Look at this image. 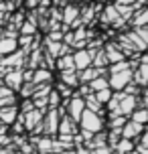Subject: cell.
Masks as SVG:
<instances>
[{
	"mask_svg": "<svg viewBox=\"0 0 148 154\" xmlns=\"http://www.w3.org/2000/svg\"><path fill=\"white\" fill-rule=\"evenodd\" d=\"M77 126H79V130H85V132H89V134H97V132L103 130V120H101L97 114H94V112L83 109Z\"/></svg>",
	"mask_w": 148,
	"mask_h": 154,
	"instance_id": "6da1fadb",
	"label": "cell"
},
{
	"mask_svg": "<svg viewBox=\"0 0 148 154\" xmlns=\"http://www.w3.org/2000/svg\"><path fill=\"white\" fill-rule=\"evenodd\" d=\"M130 81H132V69L118 71V73H109L108 75V87L112 91H122Z\"/></svg>",
	"mask_w": 148,
	"mask_h": 154,
	"instance_id": "7a4b0ae2",
	"label": "cell"
},
{
	"mask_svg": "<svg viewBox=\"0 0 148 154\" xmlns=\"http://www.w3.org/2000/svg\"><path fill=\"white\" fill-rule=\"evenodd\" d=\"M59 120H61V116L57 109H47V114L43 116V136L55 138L57 128H59Z\"/></svg>",
	"mask_w": 148,
	"mask_h": 154,
	"instance_id": "3957f363",
	"label": "cell"
},
{
	"mask_svg": "<svg viewBox=\"0 0 148 154\" xmlns=\"http://www.w3.org/2000/svg\"><path fill=\"white\" fill-rule=\"evenodd\" d=\"M24 63H26V53L24 51H14V53L6 55L0 59V67H6V69H20Z\"/></svg>",
	"mask_w": 148,
	"mask_h": 154,
	"instance_id": "277c9868",
	"label": "cell"
},
{
	"mask_svg": "<svg viewBox=\"0 0 148 154\" xmlns=\"http://www.w3.org/2000/svg\"><path fill=\"white\" fill-rule=\"evenodd\" d=\"M43 116H45V112H41V109H37V108H32V109H29V112H24V114H23L24 130L32 134V132H35V128H37V126L43 122Z\"/></svg>",
	"mask_w": 148,
	"mask_h": 154,
	"instance_id": "5b68a950",
	"label": "cell"
},
{
	"mask_svg": "<svg viewBox=\"0 0 148 154\" xmlns=\"http://www.w3.org/2000/svg\"><path fill=\"white\" fill-rule=\"evenodd\" d=\"M91 57H94V51L89 49H77L73 53V65H75V71H83L87 67H91Z\"/></svg>",
	"mask_w": 148,
	"mask_h": 154,
	"instance_id": "8992f818",
	"label": "cell"
},
{
	"mask_svg": "<svg viewBox=\"0 0 148 154\" xmlns=\"http://www.w3.org/2000/svg\"><path fill=\"white\" fill-rule=\"evenodd\" d=\"M146 77H148V59H146V55H142V57H140V65L132 71V81L138 85V87L144 89L146 83H148Z\"/></svg>",
	"mask_w": 148,
	"mask_h": 154,
	"instance_id": "52a82bcc",
	"label": "cell"
},
{
	"mask_svg": "<svg viewBox=\"0 0 148 154\" xmlns=\"http://www.w3.org/2000/svg\"><path fill=\"white\" fill-rule=\"evenodd\" d=\"M2 81H4V87H8L10 91H18L20 87H23V71L20 69H10L6 75L2 77Z\"/></svg>",
	"mask_w": 148,
	"mask_h": 154,
	"instance_id": "ba28073f",
	"label": "cell"
},
{
	"mask_svg": "<svg viewBox=\"0 0 148 154\" xmlns=\"http://www.w3.org/2000/svg\"><path fill=\"white\" fill-rule=\"evenodd\" d=\"M77 132H79L77 122H73L69 116H61L59 128H57V136H75Z\"/></svg>",
	"mask_w": 148,
	"mask_h": 154,
	"instance_id": "9c48e42d",
	"label": "cell"
},
{
	"mask_svg": "<svg viewBox=\"0 0 148 154\" xmlns=\"http://www.w3.org/2000/svg\"><path fill=\"white\" fill-rule=\"evenodd\" d=\"M120 132H122V138H126V140H136L142 132H144V126H142V124L132 122V120H128V122L122 126V130H120Z\"/></svg>",
	"mask_w": 148,
	"mask_h": 154,
	"instance_id": "30bf717a",
	"label": "cell"
},
{
	"mask_svg": "<svg viewBox=\"0 0 148 154\" xmlns=\"http://www.w3.org/2000/svg\"><path fill=\"white\" fill-rule=\"evenodd\" d=\"M103 53H106V57H108V63H109V65H112V63H120V61H124V59H126L124 53L118 49L116 43H108V45H106V49H103Z\"/></svg>",
	"mask_w": 148,
	"mask_h": 154,
	"instance_id": "8fae6325",
	"label": "cell"
},
{
	"mask_svg": "<svg viewBox=\"0 0 148 154\" xmlns=\"http://www.w3.org/2000/svg\"><path fill=\"white\" fill-rule=\"evenodd\" d=\"M75 18H79V8L75 6V4H65L61 10V23L65 24V26H69Z\"/></svg>",
	"mask_w": 148,
	"mask_h": 154,
	"instance_id": "7c38bea8",
	"label": "cell"
},
{
	"mask_svg": "<svg viewBox=\"0 0 148 154\" xmlns=\"http://www.w3.org/2000/svg\"><path fill=\"white\" fill-rule=\"evenodd\" d=\"M130 26L132 29H140V26H146L148 23V10L146 8H138V10H134V14L130 16Z\"/></svg>",
	"mask_w": 148,
	"mask_h": 154,
	"instance_id": "4fadbf2b",
	"label": "cell"
},
{
	"mask_svg": "<svg viewBox=\"0 0 148 154\" xmlns=\"http://www.w3.org/2000/svg\"><path fill=\"white\" fill-rule=\"evenodd\" d=\"M51 79H53V73H51L49 69H43V67H39V69H32V79H31L32 85L51 83Z\"/></svg>",
	"mask_w": 148,
	"mask_h": 154,
	"instance_id": "5bb4252c",
	"label": "cell"
},
{
	"mask_svg": "<svg viewBox=\"0 0 148 154\" xmlns=\"http://www.w3.org/2000/svg\"><path fill=\"white\" fill-rule=\"evenodd\" d=\"M18 116V106H6V108H0V122L4 126H10V124L16 120Z\"/></svg>",
	"mask_w": 148,
	"mask_h": 154,
	"instance_id": "9a60e30c",
	"label": "cell"
},
{
	"mask_svg": "<svg viewBox=\"0 0 148 154\" xmlns=\"http://www.w3.org/2000/svg\"><path fill=\"white\" fill-rule=\"evenodd\" d=\"M6 106H16V95L14 91H10L0 83V108H6Z\"/></svg>",
	"mask_w": 148,
	"mask_h": 154,
	"instance_id": "2e32d148",
	"label": "cell"
},
{
	"mask_svg": "<svg viewBox=\"0 0 148 154\" xmlns=\"http://www.w3.org/2000/svg\"><path fill=\"white\" fill-rule=\"evenodd\" d=\"M18 43H16V38H10V37H2L0 38V57H6V55L14 53Z\"/></svg>",
	"mask_w": 148,
	"mask_h": 154,
	"instance_id": "e0dca14e",
	"label": "cell"
},
{
	"mask_svg": "<svg viewBox=\"0 0 148 154\" xmlns=\"http://www.w3.org/2000/svg\"><path fill=\"white\" fill-rule=\"evenodd\" d=\"M118 18H120V14H118V10H116V6H114V4L106 6V8H103V12H101V16H100L101 24H114Z\"/></svg>",
	"mask_w": 148,
	"mask_h": 154,
	"instance_id": "ac0fdd59",
	"label": "cell"
},
{
	"mask_svg": "<svg viewBox=\"0 0 148 154\" xmlns=\"http://www.w3.org/2000/svg\"><path fill=\"white\" fill-rule=\"evenodd\" d=\"M55 67H57L59 71H75V65H73V55L67 53V55H63V57H57Z\"/></svg>",
	"mask_w": 148,
	"mask_h": 154,
	"instance_id": "d6986e66",
	"label": "cell"
},
{
	"mask_svg": "<svg viewBox=\"0 0 148 154\" xmlns=\"http://www.w3.org/2000/svg\"><path fill=\"white\" fill-rule=\"evenodd\" d=\"M61 83L75 89L79 87V81H77V71H61Z\"/></svg>",
	"mask_w": 148,
	"mask_h": 154,
	"instance_id": "ffe728a7",
	"label": "cell"
},
{
	"mask_svg": "<svg viewBox=\"0 0 148 154\" xmlns=\"http://www.w3.org/2000/svg\"><path fill=\"white\" fill-rule=\"evenodd\" d=\"M114 152L118 154H128V152H132L134 150V140H126V138H120L116 142V146L112 148Z\"/></svg>",
	"mask_w": 148,
	"mask_h": 154,
	"instance_id": "44dd1931",
	"label": "cell"
},
{
	"mask_svg": "<svg viewBox=\"0 0 148 154\" xmlns=\"http://www.w3.org/2000/svg\"><path fill=\"white\" fill-rule=\"evenodd\" d=\"M18 35H20V37H35V35H37V24L24 18V23L18 26Z\"/></svg>",
	"mask_w": 148,
	"mask_h": 154,
	"instance_id": "7402d4cb",
	"label": "cell"
},
{
	"mask_svg": "<svg viewBox=\"0 0 148 154\" xmlns=\"http://www.w3.org/2000/svg\"><path fill=\"white\" fill-rule=\"evenodd\" d=\"M128 120H132V122H136V124H146V120H148V109L146 108H136L132 112V114L128 116Z\"/></svg>",
	"mask_w": 148,
	"mask_h": 154,
	"instance_id": "603a6c76",
	"label": "cell"
},
{
	"mask_svg": "<svg viewBox=\"0 0 148 154\" xmlns=\"http://www.w3.org/2000/svg\"><path fill=\"white\" fill-rule=\"evenodd\" d=\"M87 85H89L91 93L100 91V89H106V87H108V77H95V79H91Z\"/></svg>",
	"mask_w": 148,
	"mask_h": 154,
	"instance_id": "cb8c5ba5",
	"label": "cell"
},
{
	"mask_svg": "<svg viewBox=\"0 0 148 154\" xmlns=\"http://www.w3.org/2000/svg\"><path fill=\"white\" fill-rule=\"evenodd\" d=\"M112 89H109V87H106V89H100V91H95L94 93V97H95V101H97V103H100V106H106V103H108L109 101V97H112Z\"/></svg>",
	"mask_w": 148,
	"mask_h": 154,
	"instance_id": "d4e9b609",
	"label": "cell"
},
{
	"mask_svg": "<svg viewBox=\"0 0 148 154\" xmlns=\"http://www.w3.org/2000/svg\"><path fill=\"white\" fill-rule=\"evenodd\" d=\"M126 122H128L126 116H114V118H109V130H122Z\"/></svg>",
	"mask_w": 148,
	"mask_h": 154,
	"instance_id": "484cf974",
	"label": "cell"
},
{
	"mask_svg": "<svg viewBox=\"0 0 148 154\" xmlns=\"http://www.w3.org/2000/svg\"><path fill=\"white\" fill-rule=\"evenodd\" d=\"M45 41H49V43H61V41H63V32L61 31H51Z\"/></svg>",
	"mask_w": 148,
	"mask_h": 154,
	"instance_id": "4316f807",
	"label": "cell"
},
{
	"mask_svg": "<svg viewBox=\"0 0 148 154\" xmlns=\"http://www.w3.org/2000/svg\"><path fill=\"white\" fill-rule=\"evenodd\" d=\"M8 144H12V138H10L8 134H0V148L8 146Z\"/></svg>",
	"mask_w": 148,
	"mask_h": 154,
	"instance_id": "83f0119b",
	"label": "cell"
},
{
	"mask_svg": "<svg viewBox=\"0 0 148 154\" xmlns=\"http://www.w3.org/2000/svg\"><path fill=\"white\" fill-rule=\"evenodd\" d=\"M29 109H32V101L31 100H24L23 106L18 108V112H20V114H24V112H29Z\"/></svg>",
	"mask_w": 148,
	"mask_h": 154,
	"instance_id": "f1b7e54d",
	"label": "cell"
},
{
	"mask_svg": "<svg viewBox=\"0 0 148 154\" xmlns=\"http://www.w3.org/2000/svg\"><path fill=\"white\" fill-rule=\"evenodd\" d=\"M91 154H112V148L109 146H101V148H95V150H89Z\"/></svg>",
	"mask_w": 148,
	"mask_h": 154,
	"instance_id": "f546056e",
	"label": "cell"
},
{
	"mask_svg": "<svg viewBox=\"0 0 148 154\" xmlns=\"http://www.w3.org/2000/svg\"><path fill=\"white\" fill-rule=\"evenodd\" d=\"M24 4H26V8H29V10H35V8H39L41 0H24Z\"/></svg>",
	"mask_w": 148,
	"mask_h": 154,
	"instance_id": "4dcf8cb0",
	"label": "cell"
},
{
	"mask_svg": "<svg viewBox=\"0 0 148 154\" xmlns=\"http://www.w3.org/2000/svg\"><path fill=\"white\" fill-rule=\"evenodd\" d=\"M14 144H8V146H4V148H0V154H14Z\"/></svg>",
	"mask_w": 148,
	"mask_h": 154,
	"instance_id": "1f68e13d",
	"label": "cell"
},
{
	"mask_svg": "<svg viewBox=\"0 0 148 154\" xmlns=\"http://www.w3.org/2000/svg\"><path fill=\"white\" fill-rule=\"evenodd\" d=\"M75 150H77V154H91L89 150H85V148H81V146H77Z\"/></svg>",
	"mask_w": 148,
	"mask_h": 154,
	"instance_id": "d6a6232c",
	"label": "cell"
},
{
	"mask_svg": "<svg viewBox=\"0 0 148 154\" xmlns=\"http://www.w3.org/2000/svg\"><path fill=\"white\" fill-rule=\"evenodd\" d=\"M0 134H6V126H4L2 122H0Z\"/></svg>",
	"mask_w": 148,
	"mask_h": 154,
	"instance_id": "836d02e7",
	"label": "cell"
},
{
	"mask_svg": "<svg viewBox=\"0 0 148 154\" xmlns=\"http://www.w3.org/2000/svg\"><path fill=\"white\" fill-rule=\"evenodd\" d=\"M128 154H138V152H136V150H132V152H128Z\"/></svg>",
	"mask_w": 148,
	"mask_h": 154,
	"instance_id": "e575fe53",
	"label": "cell"
},
{
	"mask_svg": "<svg viewBox=\"0 0 148 154\" xmlns=\"http://www.w3.org/2000/svg\"><path fill=\"white\" fill-rule=\"evenodd\" d=\"M112 154H118V152H114V150H112Z\"/></svg>",
	"mask_w": 148,
	"mask_h": 154,
	"instance_id": "d590c367",
	"label": "cell"
},
{
	"mask_svg": "<svg viewBox=\"0 0 148 154\" xmlns=\"http://www.w3.org/2000/svg\"><path fill=\"white\" fill-rule=\"evenodd\" d=\"M0 2H2V0H0Z\"/></svg>",
	"mask_w": 148,
	"mask_h": 154,
	"instance_id": "8d00e7d4",
	"label": "cell"
}]
</instances>
